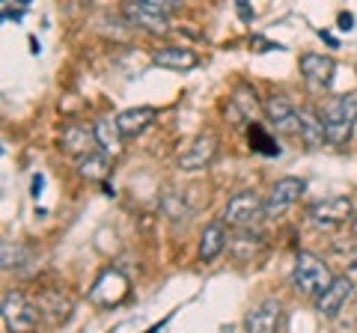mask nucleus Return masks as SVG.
<instances>
[{"label":"nucleus","instance_id":"f257e3e1","mask_svg":"<svg viewBox=\"0 0 357 333\" xmlns=\"http://www.w3.org/2000/svg\"><path fill=\"white\" fill-rule=\"evenodd\" d=\"M321 122H325L328 146L342 149L351 140V131L357 125V93L333 95L321 107Z\"/></svg>","mask_w":357,"mask_h":333},{"label":"nucleus","instance_id":"f03ea898","mask_svg":"<svg viewBox=\"0 0 357 333\" xmlns=\"http://www.w3.org/2000/svg\"><path fill=\"white\" fill-rule=\"evenodd\" d=\"M337 280V277L331 274L328 262L319 259L316 253H298L295 256V265H292V283L301 295L307 297H319L325 288Z\"/></svg>","mask_w":357,"mask_h":333},{"label":"nucleus","instance_id":"7ed1b4c3","mask_svg":"<svg viewBox=\"0 0 357 333\" xmlns=\"http://www.w3.org/2000/svg\"><path fill=\"white\" fill-rule=\"evenodd\" d=\"M176 9H178V0H126V3H122V15L143 30L164 33L167 18H170Z\"/></svg>","mask_w":357,"mask_h":333},{"label":"nucleus","instance_id":"20e7f679","mask_svg":"<svg viewBox=\"0 0 357 333\" xmlns=\"http://www.w3.org/2000/svg\"><path fill=\"white\" fill-rule=\"evenodd\" d=\"M39 307L21 292H6L3 295V325L13 333H30L39 325Z\"/></svg>","mask_w":357,"mask_h":333},{"label":"nucleus","instance_id":"39448f33","mask_svg":"<svg viewBox=\"0 0 357 333\" xmlns=\"http://www.w3.org/2000/svg\"><path fill=\"white\" fill-rule=\"evenodd\" d=\"M354 212L357 208L351 203V196H328V199L312 203L307 217H310V224L316 229H337V226L345 224V220H351Z\"/></svg>","mask_w":357,"mask_h":333},{"label":"nucleus","instance_id":"423d86ee","mask_svg":"<svg viewBox=\"0 0 357 333\" xmlns=\"http://www.w3.org/2000/svg\"><path fill=\"white\" fill-rule=\"evenodd\" d=\"M262 215H265V199H259V194L253 191H238L223 208V224L232 229H250Z\"/></svg>","mask_w":357,"mask_h":333},{"label":"nucleus","instance_id":"0eeeda50","mask_svg":"<svg viewBox=\"0 0 357 333\" xmlns=\"http://www.w3.org/2000/svg\"><path fill=\"white\" fill-rule=\"evenodd\" d=\"M218 149H220V137L215 131H199V134L178 152V170H185V173L206 170V166L218 158Z\"/></svg>","mask_w":357,"mask_h":333},{"label":"nucleus","instance_id":"6e6552de","mask_svg":"<svg viewBox=\"0 0 357 333\" xmlns=\"http://www.w3.org/2000/svg\"><path fill=\"white\" fill-rule=\"evenodd\" d=\"M262 110L268 122H271L274 131H280V134H289L295 137L301 134V119H298V107L292 104V98L283 95V93H271L262 102Z\"/></svg>","mask_w":357,"mask_h":333},{"label":"nucleus","instance_id":"1a4fd4ad","mask_svg":"<svg viewBox=\"0 0 357 333\" xmlns=\"http://www.w3.org/2000/svg\"><path fill=\"white\" fill-rule=\"evenodd\" d=\"M280 321H283V307L277 297H262L256 301L248 316H244V330L248 333H280Z\"/></svg>","mask_w":357,"mask_h":333},{"label":"nucleus","instance_id":"9d476101","mask_svg":"<svg viewBox=\"0 0 357 333\" xmlns=\"http://www.w3.org/2000/svg\"><path fill=\"white\" fill-rule=\"evenodd\" d=\"M333 72H337V63L328 54H301V75L312 93H321L333 84Z\"/></svg>","mask_w":357,"mask_h":333},{"label":"nucleus","instance_id":"9b49d317","mask_svg":"<svg viewBox=\"0 0 357 333\" xmlns=\"http://www.w3.org/2000/svg\"><path fill=\"white\" fill-rule=\"evenodd\" d=\"M304 187H307L304 179H298V176H283V179H277L265 196V212L268 215L283 212V208H289L301 194H304Z\"/></svg>","mask_w":357,"mask_h":333},{"label":"nucleus","instance_id":"f8f14e48","mask_svg":"<svg viewBox=\"0 0 357 333\" xmlns=\"http://www.w3.org/2000/svg\"><path fill=\"white\" fill-rule=\"evenodd\" d=\"M351 280L349 277H337L325 292H321L319 297H316V313L321 316V318H337L340 316V309L349 304V297H351Z\"/></svg>","mask_w":357,"mask_h":333},{"label":"nucleus","instance_id":"ddd939ff","mask_svg":"<svg viewBox=\"0 0 357 333\" xmlns=\"http://www.w3.org/2000/svg\"><path fill=\"white\" fill-rule=\"evenodd\" d=\"M36 307H39V316L48 318L51 325H66L72 318V297L60 292V288H45V292L36 297Z\"/></svg>","mask_w":357,"mask_h":333},{"label":"nucleus","instance_id":"4468645a","mask_svg":"<svg viewBox=\"0 0 357 333\" xmlns=\"http://www.w3.org/2000/svg\"><path fill=\"white\" fill-rule=\"evenodd\" d=\"M60 146L69 152V155H77V158H86V155L96 152V131L81 125V122H69V125H63L60 131Z\"/></svg>","mask_w":357,"mask_h":333},{"label":"nucleus","instance_id":"2eb2a0df","mask_svg":"<svg viewBox=\"0 0 357 333\" xmlns=\"http://www.w3.org/2000/svg\"><path fill=\"white\" fill-rule=\"evenodd\" d=\"M298 119H301V140L310 152L321 149L328 143V134H325V122H321V114L312 107H298Z\"/></svg>","mask_w":357,"mask_h":333},{"label":"nucleus","instance_id":"dca6fc26","mask_svg":"<svg viewBox=\"0 0 357 333\" xmlns=\"http://www.w3.org/2000/svg\"><path fill=\"white\" fill-rule=\"evenodd\" d=\"M152 63H155V65H164V69L188 72V69H197L199 57H197V51H191V48L164 45V48H158V51H152Z\"/></svg>","mask_w":357,"mask_h":333},{"label":"nucleus","instance_id":"f3484780","mask_svg":"<svg viewBox=\"0 0 357 333\" xmlns=\"http://www.w3.org/2000/svg\"><path fill=\"white\" fill-rule=\"evenodd\" d=\"M155 122V107H128V110H122V114L116 116V128H119V134L122 137H137L143 134L149 125Z\"/></svg>","mask_w":357,"mask_h":333},{"label":"nucleus","instance_id":"a211bd4d","mask_svg":"<svg viewBox=\"0 0 357 333\" xmlns=\"http://www.w3.org/2000/svg\"><path fill=\"white\" fill-rule=\"evenodd\" d=\"M227 229H223V224H208L203 229V235H199V262H215L223 247H227Z\"/></svg>","mask_w":357,"mask_h":333},{"label":"nucleus","instance_id":"6ab92c4d","mask_svg":"<svg viewBox=\"0 0 357 333\" xmlns=\"http://www.w3.org/2000/svg\"><path fill=\"white\" fill-rule=\"evenodd\" d=\"M96 143H98V149H102L107 158L110 155H119L122 149V134H119V128H116V119H98L96 125Z\"/></svg>","mask_w":357,"mask_h":333},{"label":"nucleus","instance_id":"aec40b11","mask_svg":"<svg viewBox=\"0 0 357 333\" xmlns=\"http://www.w3.org/2000/svg\"><path fill=\"white\" fill-rule=\"evenodd\" d=\"M77 173H81L84 179H105L110 173V158L105 152H93V155H86V158H77Z\"/></svg>","mask_w":357,"mask_h":333},{"label":"nucleus","instance_id":"412c9836","mask_svg":"<svg viewBox=\"0 0 357 333\" xmlns=\"http://www.w3.org/2000/svg\"><path fill=\"white\" fill-rule=\"evenodd\" d=\"M248 140H250V146H253L256 152H262V155H280V146H277V140L268 134L262 125H256V122H250Z\"/></svg>","mask_w":357,"mask_h":333},{"label":"nucleus","instance_id":"4be33fe9","mask_svg":"<svg viewBox=\"0 0 357 333\" xmlns=\"http://www.w3.org/2000/svg\"><path fill=\"white\" fill-rule=\"evenodd\" d=\"M161 208H164V215L173 220V224H178V220H185L188 217V208L182 203V196H176L170 191H164L161 194Z\"/></svg>","mask_w":357,"mask_h":333},{"label":"nucleus","instance_id":"5701e85b","mask_svg":"<svg viewBox=\"0 0 357 333\" xmlns=\"http://www.w3.org/2000/svg\"><path fill=\"white\" fill-rule=\"evenodd\" d=\"M253 98H256V93H253V86H248V84H238V90H236V104H241V110H244V116H250V114H253V110H256V107H259V104H256V102H253Z\"/></svg>","mask_w":357,"mask_h":333},{"label":"nucleus","instance_id":"b1692460","mask_svg":"<svg viewBox=\"0 0 357 333\" xmlns=\"http://www.w3.org/2000/svg\"><path fill=\"white\" fill-rule=\"evenodd\" d=\"M21 256H24V250H21L18 244H13V241H6V244H3V268H6V271L18 268Z\"/></svg>","mask_w":357,"mask_h":333},{"label":"nucleus","instance_id":"393cba45","mask_svg":"<svg viewBox=\"0 0 357 333\" xmlns=\"http://www.w3.org/2000/svg\"><path fill=\"white\" fill-rule=\"evenodd\" d=\"M27 9H30V0H15V6L3 3V18H6V21H9V18H13V21H18L21 15L27 13Z\"/></svg>","mask_w":357,"mask_h":333},{"label":"nucleus","instance_id":"a878e982","mask_svg":"<svg viewBox=\"0 0 357 333\" xmlns=\"http://www.w3.org/2000/svg\"><path fill=\"white\" fill-rule=\"evenodd\" d=\"M250 42H253V48H256V54H265V51H286L283 45H277V42H268L265 36H253Z\"/></svg>","mask_w":357,"mask_h":333},{"label":"nucleus","instance_id":"bb28decb","mask_svg":"<svg viewBox=\"0 0 357 333\" xmlns=\"http://www.w3.org/2000/svg\"><path fill=\"white\" fill-rule=\"evenodd\" d=\"M236 13H238V18L244 21V24H250L253 21V6L248 3V0H236Z\"/></svg>","mask_w":357,"mask_h":333},{"label":"nucleus","instance_id":"cd10ccee","mask_svg":"<svg viewBox=\"0 0 357 333\" xmlns=\"http://www.w3.org/2000/svg\"><path fill=\"white\" fill-rule=\"evenodd\" d=\"M340 30H354V15L351 13H340Z\"/></svg>","mask_w":357,"mask_h":333},{"label":"nucleus","instance_id":"c85d7f7f","mask_svg":"<svg viewBox=\"0 0 357 333\" xmlns=\"http://www.w3.org/2000/svg\"><path fill=\"white\" fill-rule=\"evenodd\" d=\"M39 191H42V176H36V179H33V196H39Z\"/></svg>","mask_w":357,"mask_h":333},{"label":"nucleus","instance_id":"c756f323","mask_svg":"<svg viewBox=\"0 0 357 333\" xmlns=\"http://www.w3.org/2000/svg\"><path fill=\"white\" fill-rule=\"evenodd\" d=\"M351 232L357 235V212H354V217H351Z\"/></svg>","mask_w":357,"mask_h":333},{"label":"nucleus","instance_id":"7c9ffc66","mask_svg":"<svg viewBox=\"0 0 357 333\" xmlns=\"http://www.w3.org/2000/svg\"><path fill=\"white\" fill-rule=\"evenodd\" d=\"M351 274H357V259H354V265H351Z\"/></svg>","mask_w":357,"mask_h":333}]
</instances>
